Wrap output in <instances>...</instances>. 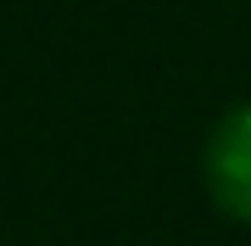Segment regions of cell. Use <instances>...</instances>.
Instances as JSON below:
<instances>
[{"label": "cell", "instance_id": "cell-1", "mask_svg": "<svg viewBox=\"0 0 251 246\" xmlns=\"http://www.w3.org/2000/svg\"><path fill=\"white\" fill-rule=\"evenodd\" d=\"M201 179L224 219L251 224V101L229 107L212 123L206 151H201Z\"/></svg>", "mask_w": 251, "mask_h": 246}]
</instances>
